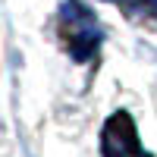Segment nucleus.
Returning <instances> with one entry per match:
<instances>
[{
	"instance_id": "obj_1",
	"label": "nucleus",
	"mask_w": 157,
	"mask_h": 157,
	"mask_svg": "<svg viewBox=\"0 0 157 157\" xmlns=\"http://www.w3.org/2000/svg\"><path fill=\"white\" fill-rule=\"evenodd\" d=\"M138 3H145V10L151 13V16H157V0H138Z\"/></svg>"
}]
</instances>
